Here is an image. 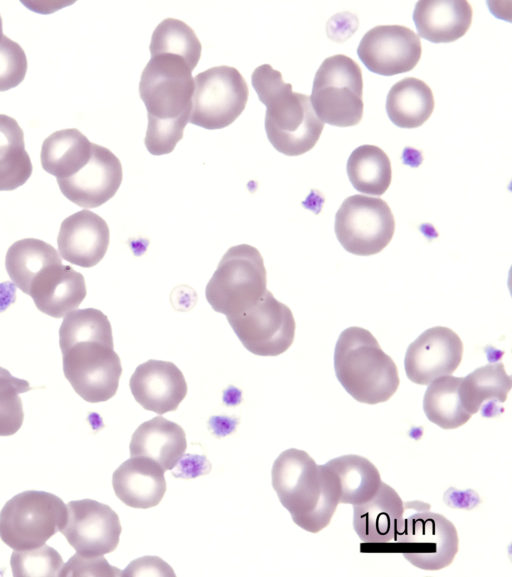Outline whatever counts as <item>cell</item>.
I'll return each instance as SVG.
<instances>
[{
	"label": "cell",
	"instance_id": "cell-1",
	"mask_svg": "<svg viewBox=\"0 0 512 577\" xmlns=\"http://www.w3.org/2000/svg\"><path fill=\"white\" fill-rule=\"evenodd\" d=\"M63 372L75 392L90 403L117 392L122 374L108 317L95 308L69 312L59 329Z\"/></svg>",
	"mask_w": 512,
	"mask_h": 577
},
{
	"label": "cell",
	"instance_id": "cell-2",
	"mask_svg": "<svg viewBox=\"0 0 512 577\" xmlns=\"http://www.w3.org/2000/svg\"><path fill=\"white\" fill-rule=\"evenodd\" d=\"M193 69L170 53L152 55L141 74L139 94L147 109L145 146L155 156L171 153L189 122Z\"/></svg>",
	"mask_w": 512,
	"mask_h": 577
},
{
	"label": "cell",
	"instance_id": "cell-3",
	"mask_svg": "<svg viewBox=\"0 0 512 577\" xmlns=\"http://www.w3.org/2000/svg\"><path fill=\"white\" fill-rule=\"evenodd\" d=\"M272 486L293 522L311 533L324 529L340 503L334 475L305 451L290 448L276 458Z\"/></svg>",
	"mask_w": 512,
	"mask_h": 577
},
{
	"label": "cell",
	"instance_id": "cell-4",
	"mask_svg": "<svg viewBox=\"0 0 512 577\" xmlns=\"http://www.w3.org/2000/svg\"><path fill=\"white\" fill-rule=\"evenodd\" d=\"M251 82L266 106L265 131L271 145L287 156L311 150L319 140L324 123L316 115L306 94L293 92L282 74L269 64L255 68Z\"/></svg>",
	"mask_w": 512,
	"mask_h": 577
},
{
	"label": "cell",
	"instance_id": "cell-5",
	"mask_svg": "<svg viewBox=\"0 0 512 577\" xmlns=\"http://www.w3.org/2000/svg\"><path fill=\"white\" fill-rule=\"evenodd\" d=\"M334 369L347 393L366 404L386 402L400 382L393 359L362 327L352 326L341 332L334 350Z\"/></svg>",
	"mask_w": 512,
	"mask_h": 577
},
{
	"label": "cell",
	"instance_id": "cell-6",
	"mask_svg": "<svg viewBox=\"0 0 512 577\" xmlns=\"http://www.w3.org/2000/svg\"><path fill=\"white\" fill-rule=\"evenodd\" d=\"M261 253L248 244L229 248L206 285V300L226 317L256 303L267 290Z\"/></svg>",
	"mask_w": 512,
	"mask_h": 577
},
{
	"label": "cell",
	"instance_id": "cell-7",
	"mask_svg": "<svg viewBox=\"0 0 512 577\" xmlns=\"http://www.w3.org/2000/svg\"><path fill=\"white\" fill-rule=\"evenodd\" d=\"M67 505L55 494L27 490L13 496L0 512V538L13 550L45 544L67 521Z\"/></svg>",
	"mask_w": 512,
	"mask_h": 577
},
{
	"label": "cell",
	"instance_id": "cell-8",
	"mask_svg": "<svg viewBox=\"0 0 512 577\" xmlns=\"http://www.w3.org/2000/svg\"><path fill=\"white\" fill-rule=\"evenodd\" d=\"M363 78L350 57H327L318 68L312 86L311 105L323 123L337 127L357 125L363 117Z\"/></svg>",
	"mask_w": 512,
	"mask_h": 577
},
{
	"label": "cell",
	"instance_id": "cell-9",
	"mask_svg": "<svg viewBox=\"0 0 512 577\" xmlns=\"http://www.w3.org/2000/svg\"><path fill=\"white\" fill-rule=\"evenodd\" d=\"M427 503L415 501L396 545L412 565L428 571L449 566L458 552L456 527Z\"/></svg>",
	"mask_w": 512,
	"mask_h": 577
},
{
	"label": "cell",
	"instance_id": "cell-10",
	"mask_svg": "<svg viewBox=\"0 0 512 577\" xmlns=\"http://www.w3.org/2000/svg\"><path fill=\"white\" fill-rule=\"evenodd\" d=\"M189 122L208 130L232 124L245 109L249 90L234 67L209 68L194 78Z\"/></svg>",
	"mask_w": 512,
	"mask_h": 577
},
{
	"label": "cell",
	"instance_id": "cell-11",
	"mask_svg": "<svg viewBox=\"0 0 512 577\" xmlns=\"http://www.w3.org/2000/svg\"><path fill=\"white\" fill-rule=\"evenodd\" d=\"M335 234L342 247L358 256L382 251L391 241L395 219L388 204L377 197H347L335 215Z\"/></svg>",
	"mask_w": 512,
	"mask_h": 577
},
{
	"label": "cell",
	"instance_id": "cell-12",
	"mask_svg": "<svg viewBox=\"0 0 512 577\" xmlns=\"http://www.w3.org/2000/svg\"><path fill=\"white\" fill-rule=\"evenodd\" d=\"M226 318L242 345L254 355H280L294 341L293 313L269 290L250 307Z\"/></svg>",
	"mask_w": 512,
	"mask_h": 577
},
{
	"label": "cell",
	"instance_id": "cell-13",
	"mask_svg": "<svg viewBox=\"0 0 512 577\" xmlns=\"http://www.w3.org/2000/svg\"><path fill=\"white\" fill-rule=\"evenodd\" d=\"M67 510V521L60 532L79 555L100 557L116 549L122 527L110 506L82 499L68 502Z\"/></svg>",
	"mask_w": 512,
	"mask_h": 577
},
{
	"label": "cell",
	"instance_id": "cell-14",
	"mask_svg": "<svg viewBox=\"0 0 512 577\" xmlns=\"http://www.w3.org/2000/svg\"><path fill=\"white\" fill-rule=\"evenodd\" d=\"M419 36L402 25H378L368 30L357 48V55L373 73L393 76L412 70L420 60Z\"/></svg>",
	"mask_w": 512,
	"mask_h": 577
},
{
	"label": "cell",
	"instance_id": "cell-15",
	"mask_svg": "<svg viewBox=\"0 0 512 577\" xmlns=\"http://www.w3.org/2000/svg\"><path fill=\"white\" fill-rule=\"evenodd\" d=\"M463 355V343L453 330L436 326L420 334L407 348L404 368L410 381L428 385L452 374Z\"/></svg>",
	"mask_w": 512,
	"mask_h": 577
},
{
	"label": "cell",
	"instance_id": "cell-16",
	"mask_svg": "<svg viewBox=\"0 0 512 577\" xmlns=\"http://www.w3.org/2000/svg\"><path fill=\"white\" fill-rule=\"evenodd\" d=\"M123 178L118 157L108 148L92 143L86 164L76 173L57 179L62 194L83 208H96L110 200L118 191Z\"/></svg>",
	"mask_w": 512,
	"mask_h": 577
},
{
	"label": "cell",
	"instance_id": "cell-17",
	"mask_svg": "<svg viewBox=\"0 0 512 577\" xmlns=\"http://www.w3.org/2000/svg\"><path fill=\"white\" fill-rule=\"evenodd\" d=\"M414 503L403 502L391 486L381 482L369 500L354 505V530L364 543L395 544Z\"/></svg>",
	"mask_w": 512,
	"mask_h": 577
},
{
	"label": "cell",
	"instance_id": "cell-18",
	"mask_svg": "<svg viewBox=\"0 0 512 577\" xmlns=\"http://www.w3.org/2000/svg\"><path fill=\"white\" fill-rule=\"evenodd\" d=\"M129 386L138 404L159 415L175 411L188 390L183 373L174 363L154 359L137 366Z\"/></svg>",
	"mask_w": 512,
	"mask_h": 577
},
{
	"label": "cell",
	"instance_id": "cell-19",
	"mask_svg": "<svg viewBox=\"0 0 512 577\" xmlns=\"http://www.w3.org/2000/svg\"><path fill=\"white\" fill-rule=\"evenodd\" d=\"M109 240L110 231L106 221L98 214L84 209L62 221L57 245L64 260L90 268L103 259Z\"/></svg>",
	"mask_w": 512,
	"mask_h": 577
},
{
	"label": "cell",
	"instance_id": "cell-20",
	"mask_svg": "<svg viewBox=\"0 0 512 577\" xmlns=\"http://www.w3.org/2000/svg\"><path fill=\"white\" fill-rule=\"evenodd\" d=\"M86 294L84 276L62 262L48 266L38 274L28 292L37 309L54 318L75 310Z\"/></svg>",
	"mask_w": 512,
	"mask_h": 577
},
{
	"label": "cell",
	"instance_id": "cell-21",
	"mask_svg": "<svg viewBox=\"0 0 512 577\" xmlns=\"http://www.w3.org/2000/svg\"><path fill=\"white\" fill-rule=\"evenodd\" d=\"M116 496L127 506L148 509L160 503L166 492L164 470L153 460L131 457L113 473Z\"/></svg>",
	"mask_w": 512,
	"mask_h": 577
},
{
	"label": "cell",
	"instance_id": "cell-22",
	"mask_svg": "<svg viewBox=\"0 0 512 577\" xmlns=\"http://www.w3.org/2000/svg\"><path fill=\"white\" fill-rule=\"evenodd\" d=\"M473 10L465 0H422L413 11L420 37L432 43H449L465 35Z\"/></svg>",
	"mask_w": 512,
	"mask_h": 577
},
{
	"label": "cell",
	"instance_id": "cell-23",
	"mask_svg": "<svg viewBox=\"0 0 512 577\" xmlns=\"http://www.w3.org/2000/svg\"><path fill=\"white\" fill-rule=\"evenodd\" d=\"M186 448V434L183 428L161 416L139 425L129 445L131 457L153 460L164 471L171 470L177 465Z\"/></svg>",
	"mask_w": 512,
	"mask_h": 577
},
{
	"label": "cell",
	"instance_id": "cell-24",
	"mask_svg": "<svg viewBox=\"0 0 512 577\" xmlns=\"http://www.w3.org/2000/svg\"><path fill=\"white\" fill-rule=\"evenodd\" d=\"M433 110V92L418 78H403L396 82L387 94V115L392 123L400 128L420 127L429 119Z\"/></svg>",
	"mask_w": 512,
	"mask_h": 577
},
{
	"label": "cell",
	"instance_id": "cell-25",
	"mask_svg": "<svg viewBox=\"0 0 512 577\" xmlns=\"http://www.w3.org/2000/svg\"><path fill=\"white\" fill-rule=\"evenodd\" d=\"M91 152L92 143L79 130L62 129L53 132L43 141L41 165L57 179L67 178L86 164Z\"/></svg>",
	"mask_w": 512,
	"mask_h": 577
},
{
	"label": "cell",
	"instance_id": "cell-26",
	"mask_svg": "<svg viewBox=\"0 0 512 577\" xmlns=\"http://www.w3.org/2000/svg\"><path fill=\"white\" fill-rule=\"evenodd\" d=\"M325 465L337 482L340 503L353 506L364 503L377 492L382 482L376 466L363 456L342 455Z\"/></svg>",
	"mask_w": 512,
	"mask_h": 577
},
{
	"label": "cell",
	"instance_id": "cell-27",
	"mask_svg": "<svg viewBox=\"0 0 512 577\" xmlns=\"http://www.w3.org/2000/svg\"><path fill=\"white\" fill-rule=\"evenodd\" d=\"M56 249L35 238L14 242L6 253L5 266L11 281L28 295L34 278L46 267L61 263Z\"/></svg>",
	"mask_w": 512,
	"mask_h": 577
},
{
	"label": "cell",
	"instance_id": "cell-28",
	"mask_svg": "<svg viewBox=\"0 0 512 577\" xmlns=\"http://www.w3.org/2000/svg\"><path fill=\"white\" fill-rule=\"evenodd\" d=\"M511 386L503 363H490L461 379L459 396L464 410L473 415L488 403L505 402Z\"/></svg>",
	"mask_w": 512,
	"mask_h": 577
},
{
	"label": "cell",
	"instance_id": "cell-29",
	"mask_svg": "<svg viewBox=\"0 0 512 577\" xmlns=\"http://www.w3.org/2000/svg\"><path fill=\"white\" fill-rule=\"evenodd\" d=\"M32 171L21 127L14 118L0 114V191L24 185Z\"/></svg>",
	"mask_w": 512,
	"mask_h": 577
},
{
	"label": "cell",
	"instance_id": "cell-30",
	"mask_svg": "<svg viewBox=\"0 0 512 577\" xmlns=\"http://www.w3.org/2000/svg\"><path fill=\"white\" fill-rule=\"evenodd\" d=\"M347 175L359 192L380 196L388 189L392 179L390 159L376 145H360L347 160Z\"/></svg>",
	"mask_w": 512,
	"mask_h": 577
},
{
	"label": "cell",
	"instance_id": "cell-31",
	"mask_svg": "<svg viewBox=\"0 0 512 577\" xmlns=\"http://www.w3.org/2000/svg\"><path fill=\"white\" fill-rule=\"evenodd\" d=\"M461 379L446 375L428 384L423 398V410L428 420L440 428H458L471 417L460 400Z\"/></svg>",
	"mask_w": 512,
	"mask_h": 577
},
{
	"label": "cell",
	"instance_id": "cell-32",
	"mask_svg": "<svg viewBox=\"0 0 512 577\" xmlns=\"http://www.w3.org/2000/svg\"><path fill=\"white\" fill-rule=\"evenodd\" d=\"M150 55H178L194 69L201 57L202 46L193 29L185 22L166 18L154 29L149 46Z\"/></svg>",
	"mask_w": 512,
	"mask_h": 577
},
{
	"label": "cell",
	"instance_id": "cell-33",
	"mask_svg": "<svg viewBox=\"0 0 512 577\" xmlns=\"http://www.w3.org/2000/svg\"><path fill=\"white\" fill-rule=\"evenodd\" d=\"M30 389L27 380L14 377L0 367V436H11L21 428L24 412L19 395Z\"/></svg>",
	"mask_w": 512,
	"mask_h": 577
},
{
	"label": "cell",
	"instance_id": "cell-34",
	"mask_svg": "<svg viewBox=\"0 0 512 577\" xmlns=\"http://www.w3.org/2000/svg\"><path fill=\"white\" fill-rule=\"evenodd\" d=\"M10 565L14 576H60L63 560L48 545L28 550H14Z\"/></svg>",
	"mask_w": 512,
	"mask_h": 577
},
{
	"label": "cell",
	"instance_id": "cell-35",
	"mask_svg": "<svg viewBox=\"0 0 512 577\" xmlns=\"http://www.w3.org/2000/svg\"><path fill=\"white\" fill-rule=\"evenodd\" d=\"M27 57L23 48L3 35L0 40V92L18 86L26 75Z\"/></svg>",
	"mask_w": 512,
	"mask_h": 577
},
{
	"label": "cell",
	"instance_id": "cell-36",
	"mask_svg": "<svg viewBox=\"0 0 512 577\" xmlns=\"http://www.w3.org/2000/svg\"><path fill=\"white\" fill-rule=\"evenodd\" d=\"M118 568L110 566L100 557H83L76 553L63 565L60 576L68 575H121Z\"/></svg>",
	"mask_w": 512,
	"mask_h": 577
},
{
	"label": "cell",
	"instance_id": "cell-37",
	"mask_svg": "<svg viewBox=\"0 0 512 577\" xmlns=\"http://www.w3.org/2000/svg\"><path fill=\"white\" fill-rule=\"evenodd\" d=\"M163 560L158 557H142L131 562L126 570L122 573L125 575H146L148 569L152 570L154 575H162L157 570H163L164 567H168Z\"/></svg>",
	"mask_w": 512,
	"mask_h": 577
},
{
	"label": "cell",
	"instance_id": "cell-38",
	"mask_svg": "<svg viewBox=\"0 0 512 577\" xmlns=\"http://www.w3.org/2000/svg\"><path fill=\"white\" fill-rule=\"evenodd\" d=\"M2 37H3V26H2V18L0 15V40L2 39Z\"/></svg>",
	"mask_w": 512,
	"mask_h": 577
}]
</instances>
